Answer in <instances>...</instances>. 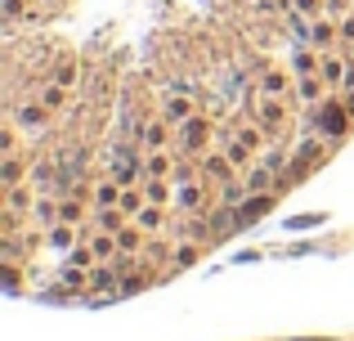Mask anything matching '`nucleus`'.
Here are the masks:
<instances>
[{
	"instance_id": "1",
	"label": "nucleus",
	"mask_w": 354,
	"mask_h": 341,
	"mask_svg": "<svg viewBox=\"0 0 354 341\" xmlns=\"http://www.w3.org/2000/svg\"><path fill=\"white\" fill-rule=\"evenodd\" d=\"M350 126H354V117H350L346 99H323V104L314 108V117L305 122V131L323 135V140H346Z\"/></svg>"
},
{
	"instance_id": "2",
	"label": "nucleus",
	"mask_w": 354,
	"mask_h": 341,
	"mask_svg": "<svg viewBox=\"0 0 354 341\" xmlns=\"http://www.w3.org/2000/svg\"><path fill=\"white\" fill-rule=\"evenodd\" d=\"M45 122H50V104H18L14 108V126L18 131H45Z\"/></svg>"
},
{
	"instance_id": "3",
	"label": "nucleus",
	"mask_w": 354,
	"mask_h": 341,
	"mask_svg": "<svg viewBox=\"0 0 354 341\" xmlns=\"http://www.w3.org/2000/svg\"><path fill=\"white\" fill-rule=\"evenodd\" d=\"M260 122H265V131H283L287 126V104H283V95H260Z\"/></svg>"
},
{
	"instance_id": "4",
	"label": "nucleus",
	"mask_w": 354,
	"mask_h": 341,
	"mask_svg": "<svg viewBox=\"0 0 354 341\" xmlns=\"http://www.w3.org/2000/svg\"><path fill=\"white\" fill-rule=\"evenodd\" d=\"M319 77L323 81H328V86L332 90H337V86H346V81H350V54H346V59H341V54H323V68H319Z\"/></svg>"
},
{
	"instance_id": "5",
	"label": "nucleus",
	"mask_w": 354,
	"mask_h": 341,
	"mask_svg": "<svg viewBox=\"0 0 354 341\" xmlns=\"http://www.w3.org/2000/svg\"><path fill=\"white\" fill-rule=\"evenodd\" d=\"M323 86H328V81H323L319 72H314V77H296V90H292V95L301 99L305 108H319L323 104Z\"/></svg>"
},
{
	"instance_id": "6",
	"label": "nucleus",
	"mask_w": 354,
	"mask_h": 341,
	"mask_svg": "<svg viewBox=\"0 0 354 341\" xmlns=\"http://www.w3.org/2000/svg\"><path fill=\"white\" fill-rule=\"evenodd\" d=\"M269 207H274V193H256V198H247L242 207H234V220L238 225H251V220H260Z\"/></svg>"
},
{
	"instance_id": "7",
	"label": "nucleus",
	"mask_w": 354,
	"mask_h": 341,
	"mask_svg": "<svg viewBox=\"0 0 354 341\" xmlns=\"http://www.w3.org/2000/svg\"><path fill=\"white\" fill-rule=\"evenodd\" d=\"M296 90V81H292V72H283V68H269L265 77H260V95H292Z\"/></svg>"
},
{
	"instance_id": "8",
	"label": "nucleus",
	"mask_w": 354,
	"mask_h": 341,
	"mask_svg": "<svg viewBox=\"0 0 354 341\" xmlns=\"http://www.w3.org/2000/svg\"><path fill=\"white\" fill-rule=\"evenodd\" d=\"M32 220L36 225H59V202H54V189L50 193H36V202H32Z\"/></svg>"
},
{
	"instance_id": "9",
	"label": "nucleus",
	"mask_w": 354,
	"mask_h": 341,
	"mask_svg": "<svg viewBox=\"0 0 354 341\" xmlns=\"http://www.w3.org/2000/svg\"><path fill=\"white\" fill-rule=\"evenodd\" d=\"M166 175H175L171 153H166V149H153V153L144 158V180H166Z\"/></svg>"
},
{
	"instance_id": "10",
	"label": "nucleus",
	"mask_w": 354,
	"mask_h": 341,
	"mask_svg": "<svg viewBox=\"0 0 354 341\" xmlns=\"http://www.w3.org/2000/svg\"><path fill=\"white\" fill-rule=\"evenodd\" d=\"M189 117H193L189 90H180V86H175V95L166 99V122H171V126H184V122H189Z\"/></svg>"
},
{
	"instance_id": "11",
	"label": "nucleus",
	"mask_w": 354,
	"mask_h": 341,
	"mask_svg": "<svg viewBox=\"0 0 354 341\" xmlns=\"http://www.w3.org/2000/svg\"><path fill=\"white\" fill-rule=\"evenodd\" d=\"M207 135H211V126L202 122V117H189V122L180 126V144H184V149H202Z\"/></svg>"
},
{
	"instance_id": "12",
	"label": "nucleus",
	"mask_w": 354,
	"mask_h": 341,
	"mask_svg": "<svg viewBox=\"0 0 354 341\" xmlns=\"http://www.w3.org/2000/svg\"><path fill=\"white\" fill-rule=\"evenodd\" d=\"M225 158L234 162V171H247V167H256L260 153H256V149H247V144H242L238 135H234V140H229V149H225Z\"/></svg>"
},
{
	"instance_id": "13",
	"label": "nucleus",
	"mask_w": 354,
	"mask_h": 341,
	"mask_svg": "<svg viewBox=\"0 0 354 341\" xmlns=\"http://www.w3.org/2000/svg\"><path fill=\"white\" fill-rule=\"evenodd\" d=\"M242 180H247V189H251V193H265L269 184L278 180V171H269L265 162H256V167H247V171H242Z\"/></svg>"
},
{
	"instance_id": "14",
	"label": "nucleus",
	"mask_w": 354,
	"mask_h": 341,
	"mask_svg": "<svg viewBox=\"0 0 354 341\" xmlns=\"http://www.w3.org/2000/svg\"><path fill=\"white\" fill-rule=\"evenodd\" d=\"M135 144H139V149H162V144H166V122L139 126V131H135Z\"/></svg>"
},
{
	"instance_id": "15",
	"label": "nucleus",
	"mask_w": 354,
	"mask_h": 341,
	"mask_svg": "<svg viewBox=\"0 0 354 341\" xmlns=\"http://www.w3.org/2000/svg\"><path fill=\"white\" fill-rule=\"evenodd\" d=\"M90 247H95L99 261H117V256H121V247H117V234H113V229H99V234L90 238Z\"/></svg>"
},
{
	"instance_id": "16",
	"label": "nucleus",
	"mask_w": 354,
	"mask_h": 341,
	"mask_svg": "<svg viewBox=\"0 0 354 341\" xmlns=\"http://www.w3.org/2000/svg\"><path fill=\"white\" fill-rule=\"evenodd\" d=\"M45 243H50V247H59V252H72V247H77V234L68 229V220H59V225H50V229H45Z\"/></svg>"
},
{
	"instance_id": "17",
	"label": "nucleus",
	"mask_w": 354,
	"mask_h": 341,
	"mask_svg": "<svg viewBox=\"0 0 354 341\" xmlns=\"http://www.w3.org/2000/svg\"><path fill=\"white\" fill-rule=\"evenodd\" d=\"M175 207L180 211H198L202 207V184H180V189H175Z\"/></svg>"
},
{
	"instance_id": "18",
	"label": "nucleus",
	"mask_w": 354,
	"mask_h": 341,
	"mask_svg": "<svg viewBox=\"0 0 354 341\" xmlns=\"http://www.w3.org/2000/svg\"><path fill=\"white\" fill-rule=\"evenodd\" d=\"M323 144H328V140H323V135H314V131H310V140H305L301 149H296V162H301V167H314V162L323 158Z\"/></svg>"
},
{
	"instance_id": "19",
	"label": "nucleus",
	"mask_w": 354,
	"mask_h": 341,
	"mask_svg": "<svg viewBox=\"0 0 354 341\" xmlns=\"http://www.w3.org/2000/svg\"><path fill=\"white\" fill-rule=\"evenodd\" d=\"M9 198H5V211H14V216H23V211H32V202H36V193H27L23 184H14V189H5Z\"/></svg>"
},
{
	"instance_id": "20",
	"label": "nucleus",
	"mask_w": 354,
	"mask_h": 341,
	"mask_svg": "<svg viewBox=\"0 0 354 341\" xmlns=\"http://www.w3.org/2000/svg\"><path fill=\"white\" fill-rule=\"evenodd\" d=\"M251 198V189H247V180H229L225 184V189H220V202H225V207L229 211H234V207H242V202H247Z\"/></svg>"
},
{
	"instance_id": "21",
	"label": "nucleus",
	"mask_w": 354,
	"mask_h": 341,
	"mask_svg": "<svg viewBox=\"0 0 354 341\" xmlns=\"http://www.w3.org/2000/svg\"><path fill=\"white\" fill-rule=\"evenodd\" d=\"M162 207H157V202H144V207H139V216H135V225H144L148 234H157V229H162Z\"/></svg>"
},
{
	"instance_id": "22",
	"label": "nucleus",
	"mask_w": 354,
	"mask_h": 341,
	"mask_svg": "<svg viewBox=\"0 0 354 341\" xmlns=\"http://www.w3.org/2000/svg\"><path fill=\"white\" fill-rule=\"evenodd\" d=\"M202 171H207L211 180H220V184L234 180V162H229V158H207V162H202Z\"/></svg>"
},
{
	"instance_id": "23",
	"label": "nucleus",
	"mask_w": 354,
	"mask_h": 341,
	"mask_svg": "<svg viewBox=\"0 0 354 341\" xmlns=\"http://www.w3.org/2000/svg\"><path fill=\"white\" fill-rule=\"evenodd\" d=\"M144 202H148V193H139L135 184H126V189H121V202H117V207L126 211V216H139V207H144Z\"/></svg>"
},
{
	"instance_id": "24",
	"label": "nucleus",
	"mask_w": 354,
	"mask_h": 341,
	"mask_svg": "<svg viewBox=\"0 0 354 341\" xmlns=\"http://www.w3.org/2000/svg\"><path fill=\"white\" fill-rule=\"evenodd\" d=\"M144 193H148V202H157V207L175 202V193H171V184H166V180H144Z\"/></svg>"
},
{
	"instance_id": "25",
	"label": "nucleus",
	"mask_w": 354,
	"mask_h": 341,
	"mask_svg": "<svg viewBox=\"0 0 354 341\" xmlns=\"http://www.w3.org/2000/svg\"><path fill=\"white\" fill-rule=\"evenodd\" d=\"M95 202H99V207H117V202H121V180H104L95 189Z\"/></svg>"
},
{
	"instance_id": "26",
	"label": "nucleus",
	"mask_w": 354,
	"mask_h": 341,
	"mask_svg": "<svg viewBox=\"0 0 354 341\" xmlns=\"http://www.w3.org/2000/svg\"><path fill=\"white\" fill-rule=\"evenodd\" d=\"M86 216V207H81V193H72V198L59 202V220H68V225H77V220Z\"/></svg>"
},
{
	"instance_id": "27",
	"label": "nucleus",
	"mask_w": 354,
	"mask_h": 341,
	"mask_svg": "<svg viewBox=\"0 0 354 341\" xmlns=\"http://www.w3.org/2000/svg\"><path fill=\"white\" fill-rule=\"evenodd\" d=\"M77 77H81V68H77V59H63L59 68H54V81H59V86H77Z\"/></svg>"
},
{
	"instance_id": "28",
	"label": "nucleus",
	"mask_w": 354,
	"mask_h": 341,
	"mask_svg": "<svg viewBox=\"0 0 354 341\" xmlns=\"http://www.w3.org/2000/svg\"><path fill=\"white\" fill-rule=\"evenodd\" d=\"M18 175H23V162H18L14 153H5V167H0V180H5V189H14Z\"/></svg>"
},
{
	"instance_id": "29",
	"label": "nucleus",
	"mask_w": 354,
	"mask_h": 341,
	"mask_svg": "<svg viewBox=\"0 0 354 341\" xmlns=\"http://www.w3.org/2000/svg\"><path fill=\"white\" fill-rule=\"evenodd\" d=\"M287 9H296V14H305V18H319V14H328V0H292Z\"/></svg>"
},
{
	"instance_id": "30",
	"label": "nucleus",
	"mask_w": 354,
	"mask_h": 341,
	"mask_svg": "<svg viewBox=\"0 0 354 341\" xmlns=\"http://www.w3.org/2000/svg\"><path fill=\"white\" fill-rule=\"evenodd\" d=\"M238 140L247 144V149H256V153H265V135H260V126H242L238 131Z\"/></svg>"
},
{
	"instance_id": "31",
	"label": "nucleus",
	"mask_w": 354,
	"mask_h": 341,
	"mask_svg": "<svg viewBox=\"0 0 354 341\" xmlns=\"http://www.w3.org/2000/svg\"><path fill=\"white\" fill-rule=\"evenodd\" d=\"M139 288H148V274H139V270L121 274V297H130V292H139Z\"/></svg>"
},
{
	"instance_id": "32",
	"label": "nucleus",
	"mask_w": 354,
	"mask_h": 341,
	"mask_svg": "<svg viewBox=\"0 0 354 341\" xmlns=\"http://www.w3.org/2000/svg\"><path fill=\"white\" fill-rule=\"evenodd\" d=\"M260 162H265L269 171H278V175H283V167H287V153H283V149H265V153H260Z\"/></svg>"
},
{
	"instance_id": "33",
	"label": "nucleus",
	"mask_w": 354,
	"mask_h": 341,
	"mask_svg": "<svg viewBox=\"0 0 354 341\" xmlns=\"http://www.w3.org/2000/svg\"><path fill=\"white\" fill-rule=\"evenodd\" d=\"M337 27H341V45H354V9L337 18Z\"/></svg>"
},
{
	"instance_id": "34",
	"label": "nucleus",
	"mask_w": 354,
	"mask_h": 341,
	"mask_svg": "<svg viewBox=\"0 0 354 341\" xmlns=\"http://www.w3.org/2000/svg\"><path fill=\"white\" fill-rule=\"evenodd\" d=\"M193 261H198V247H175V265H180V270H189Z\"/></svg>"
},
{
	"instance_id": "35",
	"label": "nucleus",
	"mask_w": 354,
	"mask_h": 341,
	"mask_svg": "<svg viewBox=\"0 0 354 341\" xmlns=\"http://www.w3.org/2000/svg\"><path fill=\"white\" fill-rule=\"evenodd\" d=\"M14 131H18V126H5V135H0V149H5V153L18 149V135H14Z\"/></svg>"
},
{
	"instance_id": "36",
	"label": "nucleus",
	"mask_w": 354,
	"mask_h": 341,
	"mask_svg": "<svg viewBox=\"0 0 354 341\" xmlns=\"http://www.w3.org/2000/svg\"><path fill=\"white\" fill-rule=\"evenodd\" d=\"M5 18L14 23V18H23V0H5Z\"/></svg>"
},
{
	"instance_id": "37",
	"label": "nucleus",
	"mask_w": 354,
	"mask_h": 341,
	"mask_svg": "<svg viewBox=\"0 0 354 341\" xmlns=\"http://www.w3.org/2000/svg\"><path fill=\"white\" fill-rule=\"evenodd\" d=\"M346 108H350V117H354V86L346 90Z\"/></svg>"
},
{
	"instance_id": "38",
	"label": "nucleus",
	"mask_w": 354,
	"mask_h": 341,
	"mask_svg": "<svg viewBox=\"0 0 354 341\" xmlns=\"http://www.w3.org/2000/svg\"><path fill=\"white\" fill-rule=\"evenodd\" d=\"M346 54H350V63H354V45H346Z\"/></svg>"
}]
</instances>
